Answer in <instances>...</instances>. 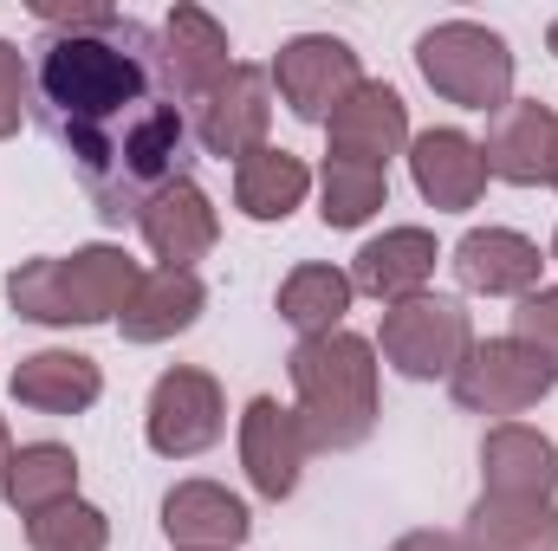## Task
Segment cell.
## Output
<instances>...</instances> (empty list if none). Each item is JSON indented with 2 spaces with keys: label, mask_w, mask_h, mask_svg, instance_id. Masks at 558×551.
<instances>
[{
  "label": "cell",
  "mask_w": 558,
  "mask_h": 551,
  "mask_svg": "<svg viewBox=\"0 0 558 551\" xmlns=\"http://www.w3.org/2000/svg\"><path fill=\"white\" fill-rule=\"evenodd\" d=\"M33 13L46 20L33 59L46 124L98 215L124 228L156 188L189 175V118L162 85V33L111 7L33 0Z\"/></svg>",
  "instance_id": "6da1fadb"
},
{
  "label": "cell",
  "mask_w": 558,
  "mask_h": 551,
  "mask_svg": "<svg viewBox=\"0 0 558 551\" xmlns=\"http://www.w3.org/2000/svg\"><path fill=\"white\" fill-rule=\"evenodd\" d=\"M292 396H299V428L312 454H344L364 448L377 428V344L357 331H325L299 338L286 357Z\"/></svg>",
  "instance_id": "7a4b0ae2"
},
{
  "label": "cell",
  "mask_w": 558,
  "mask_h": 551,
  "mask_svg": "<svg viewBox=\"0 0 558 551\" xmlns=\"http://www.w3.org/2000/svg\"><path fill=\"white\" fill-rule=\"evenodd\" d=\"M143 267L124 247H78L65 260H20L7 273V305L33 325H105L124 318Z\"/></svg>",
  "instance_id": "3957f363"
},
{
  "label": "cell",
  "mask_w": 558,
  "mask_h": 551,
  "mask_svg": "<svg viewBox=\"0 0 558 551\" xmlns=\"http://www.w3.org/2000/svg\"><path fill=\"white\" fill-rule=\"evenodd\" d=\"M416 65L435 98L461 111H500L513 105V46L481 20H441L416 39Z\"/></svg>",
  "instance_id": "277c9868"
},
{
  "label": "cell",
  "mask_w": 558,
  "mask_h": 551,
  "mask_svg": "<svg viewBox=\"0 0 558 551\" xmlns=\"http://www.w3.org/2000/svg\"><path fill=\"white\" fill-rule=\"evenodd\" d=\"M377 351L397 377L410 383H435V377H454L461 357L474 351V318L461 298L448 292H422L384 311V331H377Z\"/></svg>",
  "instance_id": "5b68a950"
},
{
  "label": "cell",
  "mask_w": 558,
  "mask_h": 551,
  "mask_svg": "<svg viewBox=\"0 0 558 551\" xmlns=\"http://www.w3.org/2000/svg\"><path fill=\"white\" fill-rule=\"evenodd\" d=\"M553 383H558V370L539 351H526L520 338H487V344H474V351L461 357V370L448 377L454 403L468 415H526L553 396Z\"/></svg>",
  "instance_id": "8992f818"
},
{
  "label": "cell",
  "mask_w": 558,
  "mask_h": 551,
  "mask_svg": "<svg viewBox=\"0 0 558 551\" xmlns=\"http://www.w3.org/2000/svg\"><path fill=\"white\" fill-rule=\"evenodd\" d=\"M221 428H228V396H221V383H215L208 370L175 364V370L156 377L149 409H143V434H149V448H156L162 461H195V454H208V448L221 441Z\"/></svg>",
  "instance_id": "52a82bcc"
},
{
  "label": "cell",
  "mask_w": 558,
  "mask_h": 551,
  "mask_svg": "<svg viewBox=\"0 0 558 551\" xmlns=\"http://www.w3.org/2000/svg\"><path fill=\"white\" fill-rule=\"evenodd\" d=\"M274 85H279V98H286V111H292L299 124H325V118L364 85V72H357V52H351L338 33H299V39L279 46Z\"/></svg>",
  "instance_id": "ba28073f"
},
{
  "label": "cell",
  "mask_w": 558,
  "mask_h": 551,
  "mask_svg": "<svg viewBox=\"0 0 558 551\" xmlns=\"http://www.w3.org/2000/svg\"><path fill=\"white\" fill-rule=\"evenodd\" d=\"M267 131H274V72L234 59V72L195 105V143L221 162L228 156L241 162V156L267 149Z\"/></svg>",
  "instance_id": "9c48e42d"
},
{
  "label": "cell",
  "mask_w": 558,
  "mask_h": 551,
  "mask_svg": "<svg viewBox=\"0 0 558 551\" xmlns=\"http://www.w3.org/2000/svg\"><path fill=\"white\" fill-rule=\"evenodd\" d=\"M137 234H143V247H149L156 267H169V273H195V260L215 254L221 221H215V201L182 175V182H169V188H156V195L143 201Z\"/></svg>",
  "instance_id": "30bf717a"
},
{
  "label": "cell",
  "mask_w": 558,
  "mask_h": 551,
  "mask_svg": "<svg viewBox=\"0 0 558 551\" xmlns=\"http://www.w3.org/2000/svg\"><path fill=\"white\" fill-rule=\"evenodd\" d=\"M481 156H487V175H500L513 188H546L558 175V111L539 105V98L500 105L494 124H487Z\"/></svg>",
  "instance_id": "8fae6325"
},
{
  "label": "cell",
  "mask_w": 558,
  "mask_h": 551,
  "mask_svg": "<svg viewBox=\"0 0 558 551\" xmlns=\"http://www.w3.org/2000/svg\"><path fill=\"white\" fill-rule=\"evenodd\" d=\"M234 46H228V26L208 13V7H175L169 20H162V85H169V98L175 105H202L228 72H234V59H228Z\"/></svg>",
  "instance_id": "7c38bea8"
},
{
  "label": "cell",
  "mask_w": 558,
  "mask_h": 551,
  "mask_svg": "<svg viewBox=\"0 0 558 551\" xmlns=\"http://www.w3.org/2000/svg\"><path fill=\"white\" fill-rule=\"evenodd\" d=\"M305 454H312V441L299 428V409H279L274 396H254L241 409V467L260 500H292Z\"/></svg>",
  "instance_id": "4fadbf2b"
},
{
  "label": "cell",
  "mask_w": 558,
  "mask_h": 551,
  "mask_svg": "<svg viewBox=\"0 0 558 551\" xmlns=\"http://www.w3.org/2000/svg\"><path fill=\"white\" fill-rule=\"evenodd\" d=\"M481 493L553 500L558 493V441L546 428H526V421L487 428V441H481Z\"/></svg>",
  "instance_id": "5bb4252c"
},
{
  "label": "cell",
  "mask_w": 558,
  "mask_h": 551,
  "mask_svg": "<svg viewBox=\"0 0 558 551\" xmlns=\"http://www.w3.org/2000/svg\"><path fill=\"white\" fill-rule=\"evenodd\" d=\"M410 175H416L422 201L441 208V215H468L481 195H487V156L468 131H422L410 143Z\"/></svg>",
  "instance_id": "9a60e30c"
},
{
  "label": "cell",
  "mask_w": 558,
  "mask_h": 551,
  "mask_svg": "<svg viewBox=\"0 0 558 551\" xmlns=\"http://www.w3.org/2000/svg\"><path fill=\"white\" fill-rule=\"evenodd\" d=\"M325 131H331V156H357V162H377V169H384V162L410 143V105H403L397 85L364 78V85L325 118Z\"/></svg>",
  "instance_id": "2e32d148"
},
{
  "label": "cell",
  "mask_w": 558,
  "mask_h": 551,
  "mask_svg": "<svg viewBox=\"0 0 558 551\" xmlns=\"http://www.w3.org/2000/svg\"><path fill=\"white\" fill-rule=\"evenodd\" d=\"M162 532H169L175 551H241L247 532H254V519H247V506H241L228 487H215V480H182V487H169V500H162Z\"/></svg>",
  "instance_id": "e0dca14e"
},
{
  "label": "cell",
  "mask_w": 558,
  "mask_h": 551,
  "mask_svg": "<svg viewBox=\"0 0 558 551\" xmlns=\"http://www.w3.org/2000/svg\"><path fill=\"white\" fill-rule=\"evenodd\" d=\"M435 260H441V247H435L428 228H384L377 241L357 247L351 285L371 292V298H384V305H403V298H422V292H428Z\"/></svg>",
  "instance_id": "ac0fdd59"
},
{
  "label": "cell",
  "mask_w": 558,
  "mask_h": 551,
  "mask_svg": "<svg viewBox=\"0 0 558 551\" xmlns=\"http://www.w3.org/2000/svg\"><path fill=\"white\" fill-rule=\"evenodd\" d=\"M454 273H461L468 292L526 298V292H539L546 260H539V241H526V234H513V228H474V234H461V247H454Z\"/></svg>",
  "instance_id": "d6986e66"
},
{
  "label": "cell",
  "mask_w": 558,
  "mask_h": 551,
  "mask_svg": "<svg viewBox=\"0 0 558 551\" xmlns=\"http://www.w3.org/2000/svg\"><path fill=\"white\" fill-rule=\"evenodd\" d=\"M105 396V370L85 351H33L13 370V403L39 415H85Z\"/></svg>",
  "instance_id": "ffe728a7"
},
{
  "label": "cell",
  "mask_w": 558,
  "mask_h": 551,
  "mask_svg": "<svg viewBox=\"0 0 558 551\" xmlns=\"http://www.w3.org/2000/svg\"><path fill=\"white\" fill-rule=\"evenodd\" d=\"M202 311H208V285H202V279L156 267V273H143V285L131 292L118 331H124L131 344H162V338H182Z\"/></svg>",
  "instance_id": "44dd1931"
},
{
  "label": "cell",
  "mask_w": 558,
  "mask_h": 551,
  "mask_svg": "<svg viewBox=\"0 0 558 551\" xmlns=\"http://www.w3.org/2000/svg\"><path fill=\"white\" fill-rule=\"evenodd\" d=\"M0 493L20 519H39V513L78 500V454L65 441H26V448H13V461L0 474Z\"/></svg>",
  "instance_id": "7402d4cb"
},
{
  "label": "cell",
  "mask_w": 558,
  "mask_h": 551,
  "mask_svg": "<svg viewBox=\"0 0 558 551\" xmlns=\"http://www.w3.org/2000/svg\"><path fill=\"white\" fill-rule=\"evenodd\" d=\"M474 551H558V506L553 500H507V493H481L468 506V532Z\"/></svg>",
  "instance_id": "603a6c76"
},
{
  "label": "cell",
  "mask_w": 558,
  "mask_h": 551,
  "mask_svg": "<svg viewBox=\"0 0 558 551\" xmlns=\"http://www.w3.org/2000/svg\"><path fill=\"white\" fill-rule=\"evenodd\" d=\"M305 188H312V169L292 149H274L267 143V149H254V156L234 162V208L247 221H286L305 201Z\"/></svg>",
  "instance_id": "cb8c5ba5"
},
{
  "label": "cell",
  "mask_w": 558,
  "mask_h": 551,
  "mask_svg": "<svg viewBox=\"0 0 558 551\" xmlns=\"http://www.w3.org/2000/svg\"><path fill=\"white\" fill-rule=\"evenodd\" d=\"M357 285L351 273L325 267V260H305L279 279V318L299 331V338H325V331H344V311H351Z\"/></svg>",
  "instance_id": "d4e9b609"
},
{
  "label": "cell",
  "mask_w": 558,
  "mask_h": 551,
  "mask_svg": "<svg viewBox=\"0 0 558 551\" xmlns=\"http://www.w3.org/2000/svg\"><path fill=\"white\" fill-rule=\"evenodd\" d=\"M318 215L325 228H364L377 208H390V169L357 162V156H325L318 169Z\"/></svg>",
  "instance_id": "484cf974"
},
{
  "label": "cell",
  "mask_w": 558,
  "mask_h": 551,
  "mask_svg": "<svg viewBox=\"0 0 558 551\" xmlns=\"http://www.w3.org/2000/svg\"><path fill=\"white\" fill-rule=\"evenodd\" d=\"M26 546L33 551H105L111 546V519L92 500H65V506L26 519Z\"/></svg>",
  "instance_id": "4316f807"
},
{
  "label": "cell",
  "mask_w": 558,
  "mask_h": 551,
  "mask_svg": "<svg viewBox=\"0 0 558 551\" xmlns=\"http://www.w3.org/2000/svg\"><path fill=\"white\" fill-rule=\"evenodd\" d=\"M513 338H520L526 351H539V357L558 370V285H539V292L520 298V311H513Z\"/></svg>",
  "instance_id": "83f0119b"
},
{
  "label": "cell",
  "mask_w": 558,
  "mask_h": 551,
  "mask_svg": "<svg viewBox=\"0 0 558 551\" xmlns=\"http://www.w3.org/2000/svg\"><path fill=\"white\" fill-rule=\"evenodd\" d=\"M26 98H33V65L20 59L13 39H0V143L20 137V124H26Z\"/></svg>",
  "instance_id": "f1b7e54d"
},
{
  "label": "cell",
  "mask_w": 558,
  "mask_h": 551,
  "mask_svg": "<svg viewBox=\"0 0 558 551\" xmlns=\"http://www.w3.org/2000/svg\"><path fill=\"white\" fill-rule=\"evenodd\" d=\"M390 551H474L461 532H403Z\"/></svg>",
  "instance_id": "f546056e"
},
{
  "label": "cell",
  "mask_w": 558,
  "mask_h": 551,
  "mask_svg": "<svg viewBox=\"0 0 558 551\" xmlns=\"http://www.w3.org/2000/svg\"><path fill=\"white\" fill-rule=\"evenodd\" d=\"M7 461H13V441H7V421H0V474H7Z\"/></svg>",
  "instance_id": "4dcf8cb0"
},
{
  "label": "cell",
  "mask_w": 558,
  "mask_h": 551,
  "mask_svg": "<svg viewBox=\"0 0 558 551\" xmlns=\"http://www.w3.org/2000/svg\"><path fill=\"white\" fill-rule=\"evenodd\" d=\"M546 46H553V59H558V20H553V26H546Z\"/></svg>",
  "instance_id": "1f68e13d"
},
{
  "label": "cell",
  "mask_w": 558,
  "mask_h": 551,
  "mask_svg": "<svg viewBox=\"0 0 558 551\" xmlns=\"http://www.w3.org/2000/svg\"><path fill=\"white\" fill-rule=\"evenodd\" d=\"M553 260H558V234H553Z\"/></svg>",
  "instance_id": "d6a6232c"
},
{
  "label": "cell",
  "mask_w": 558,
  "mask_h": 551,
  "mask_svg": "<svg viewBox=\"0 0 558 551\" xmlns=\"http://www.w3.org/2000/svg\"><path fill=\"white\" fill-rule=\"evenodd\" d=\"M553 188H558V175H553Z\"/></svg>",
  "instance_id": "836d02e7"
}]
</instances>
